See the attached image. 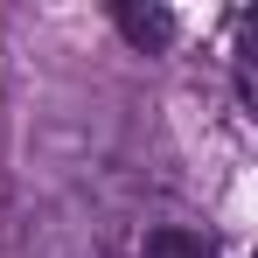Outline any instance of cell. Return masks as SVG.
Masks as SVG:
<instances>
[{"label":"cell","instance_id":"cell-2","mask_svg":"<svg viewBox=\"0 0 258 258\" xmlns=\"http://www.w3.org/2000/svg\"><path fill=\"white\" fill-rule=\"evenodd\" d=\"M140 258H216V244L203 230H188V223H161V230H147Z\"/></svg>","mask_w":258,"mask_h":258},{"label":"cell","instance_id":"cell-1","mask_svg":"<svg viewBox=\"0 0 258 258\" xmlns=\"http://www.w3.org/2000/svg\"><path fill=\"white\" fill-rule=\"evenodd\" d=\"M112 21H119V35H126L133 49H168V42H174V14H168V7L119 0V7H112Z\"/></svg>","mask_w":258,"mask_h":258}]
</instances>
